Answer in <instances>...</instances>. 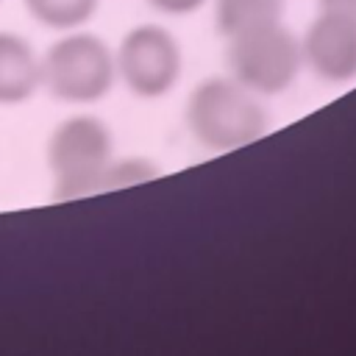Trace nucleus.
Listing matches in <instances>:
<instances>
[{"instance_id": "3", "label": "nucleus", "mask_w": 356, "mask_h": 356, "mask_svg": "<svg viewBox=\"0 0 356 356\" xmlns=\"http://www.w3.org/2000/svg\"><path fill=\"white\" fill-rule=\"evenodd\" d=\"M111 131L92 114H75L56 125L47 139V167L58 200L92 192L111 170Z\"/></svg>"}, {"instance_id": "8", "label": "nucleus", "mask_w": 356, "mask_h": 356, "mask_svg": "<svg viewBox=\"0 0 356 356\" xmlns=\"http://www.w3.org/2000/svg\"><path fill=\"white\" fill-rule=\"evenodd\" d=\"M284 0H214V25L228 39L256 25L278 22Z\"/></svg>"}, {"instance_id": "7", "label": "nucleus", "mask_w": 356, "mask_h": 356, "mask_svg": "<svg viewBox=\"0 0 356 356\" xmlns=\"http://www.w3.org/2000/svg\"><path fill=\"white\" fill-rule=\"evenodd\" d=\"M42 86V58L19 33L0 31V106L25 103Z\"/></svg>"}, {"instance_id": "10", "label": "nucleus", "mask_w": 356, "mask_h": 356, "mask_svg": "<svg viewBox=\"0 0 356 356\" xmlns=\"http://www.w3.org/2000/svg\"><path fill=\"white\" fill-rule=\"evenodd\" d=\"M206 0H153L150 6L161 14H170V17H186V14H195Z\"/></svg>"}, {"instance_id": "9", "label": "nucleus", "mask_w": 356, "mask_h": 356, "mask_svg": "<svg viewBox=\"0 0 356 356\" xmlns=\"http://www.w3.org/2000/svg\"><path fill=\"white\" fill-rule=\"evenodd\" d=\"M22 3L39 25L53 31H75L86 25L100 6V0H22Z\"/></svg>"}, {"instance_id": "4", "label": "nucleus", "mask_w": 356, "mask_h": 356, "mask_svg": "<svg viewBox=\"0 0 356 356\" xmlns=\"http://www.w3.org/2000/svg\"><path fill=\"white\" fill-rule=\"evenodd\" d=\"M225 58L231 78L256 95L286 92L303 67L300 39L281 19L228 36Z\"/></svg>"}, {"instance_id": "11", "label": "nucleus", "mask_w": 356, "mask_h": 356, "mask_svg": "<svg viewBox=\"0 0 356 356\" xmlns=\"http://www.w3.org/2000/svg\"><path fill=\"white\" fill-rule=\"evenodd\" d=\"M317 3H320V11L345 17V19H350L356 25V0H317Z\"/></svg>"}, {"instance_id": "12", "label": "nucleus", "mask_w": 356, "mask_h": 356, "mask_svg": "<svg viewBox=\"0 0 356 356\" xmlns=\"http://www.w3.org/2000/svg\"><path fill=\"white\" fill-rule=\"evenodd\" d=\"M147 3H153V0H147Z\"/></svg>"}, {"instance_id": "6", "label": "nucleus", "mask_w": 356, "mask_h": 356, "mask_svg": "<svg viewBox=\"0 0 356 356\" xmlns=\"http://www.w3.org/2000/svg\"><path fill=\"white\" fill-rule=\"evenodd\" d=\"M303 64L328 83L356 78V25L345 17L320 11L300 36Z\"/></svg>"}, {"instance_id": "1", "label": "nucleus", "mask_w": 356, "mask_h": 356, "mask_svg": "<svg viewBox=\"0 0 356 356\" xmlns=\"http://www.w3.org/2000/svg\"><path fill=\"white\" fill-rule=\"evenodd\" d=\"M186 128L209 150H236L267 131V111L236 78L214 75L189 92Z\"/></svg>"}, {"instance_id": "2", "label": "nucleus", "mask_w": 356, "mask_h": 356, "mask_svg": "<svg viewBox=\"0 0 356 356\" xmlns=\"http://www.w3.org/2000/svg\"><path fill=\"white\" fill-rule=\"evenodd\" d=\"M117 81L114 50L86 31H70L42 56V86L64 103H97Z\"/></svg>"}, {"instance_id": "5", "label": "nucleus", "mask_w": 356, "mask_h": 356, "mask_svg": "<svg viewBox=\"0 0 356 356\" xmlns=\"http://www.w3.org/2000/svg\"><path fill=\"white\" fill-rule=\"evenodd\" d=\"M117 78L136 97H164L181 78L184 56L170 28L159 22L134 25L114 50Z\"/></svg>"}]
</instances>
